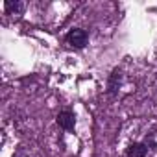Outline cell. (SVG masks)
Listing matches in <instances>:
<instances>
[{"mask_svg":"<svg viewBox=\"0 0 157 157\" xmlns=\"http://www.w3.org/2000/svg\"><path fill=\"white\" fill-rule=\"evenodd\" d=\"M65 41H67L72 48H85V44H87V41H89V33H87L83 28H72V30L67 33Z\"/></svg>","mask_w":157,"mask_h":157,"instance_id":"1","label":"cell"},{"mask_svg":"<svg viewBox=\"0 0 157 157\" xmlns=\"http://www.w3.org/2000/svg\"><path fill=\"white\" fill-rule=\"evenodd\" d=\"M56 120H57V126H59L61 129H65V131H72L74 126H76V115H74L72 111H68V109L61 111Z\"/></svg>","mask_w":157,"mask_h":157,"instance_id":"2","label":"cell"},{"mask_svg":"<svg viewBox=\"0 0 157 157\" xmlns=\"http://www.w3.org/2000/svg\"><path fill=\"white\" fill-rule=\"evenodd\" d=\"M146 153H148V144H144V142H133L126 150L128 157H144Z\"/></svg>","mask_w":157,"mask_h":157,"instance_id":"3","label":"cell"},{"mask_svg":"<svg viewBox=\"0 0 157 157\" xmlns=\"http://www.w3.org/2000/svg\"><path fill=\"white\" fill-rule=\"evenodd\" d=\"M4 8L10 15H22V11L26 10V4L24 2H19V0H6L4 2Z\"/></svg>","mask_w":157,"mask_h":157,"instance_id":"4","label":"cell"},{"mask_svg":"<svg viewBox=\"0 0 157 157\" xmlns=\"http://www.w3.org/2000/svg\"><path fill=\"white\" fill-rule=\"evenodd\" d=\"M120 80H122V72H120L118 68H115L113 74L109 76V82H107V93H109V94H115V93H117V89H118V85H120Z\"/></svg>","mask_w":157,"mask_h":157,"instance_id":"5","label":"cell"},{"mask_svg":"<svg viewBox=\"0 0 157 157\" xmlns=\"http://www.w3.org/2000/svg\"><path fill=\"white\" fill-rule=\"evenodd\" d=\"M15 157H22V155H15Z\"/></svg>","mask_w":157,"mask_h":157,"instance_id":"6","label":"cell"}]
</instances>
